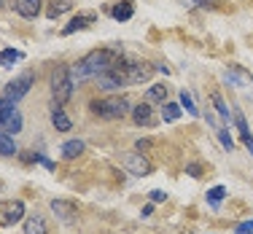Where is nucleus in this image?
I'll return each instance as SVG.
<instances>
[{
	"mask_svg": "<svg viewBox=\"0 0 253 234\" xmlns=\"http://www.w3.org/2000/svg\"><path fill=\"white\" fill-rule=\"evenodd\" d=\"M116 62H119V51L116 49H94L70 68V76H73V81L97 78V76L105 73V70H111Z\"/></svg>",
	"mask_w": 253,
	"mask_h": 234,
	"instance_id": "obj_1",
	"label": "nucleus"
},
{
	"mask_svg": "<svg viewBox=\"0 0 253 234\" xmlns=\"http://www.w3.org/2000/svg\"><path fill=\"white\" fill-rule=\"evenodd\" d=\"M129 100L124 94H113V97H105V100H94L92 103V113L100 116L102 121H119L129 113Z\"/></svg>",
	"mask_w": 253,
	"mask_h": 234,
	"instance_id": "obj_2",
	"label": "nucleus"
},
{
	"mask_svg": "<svg viewBox=\"0 0 253 234\" xmlns=\"http://www.w3.org/2000/svg\"><path fill=\"white\" fill-rule=\"evenodd\" d=\"M73 86H76V81H73V76H70V68H57L51 73V94H54V103L57 105H65L70 97H73Z\"/></svg>",
	"mask_w": 253,
	"mask_h": 234,
	"instance_id": "obj_3",
	"label": "nucleus"
},
{
	"mask_svg": "<svg viewBox=\"0 0 253 234\" xmlns=\"http://www.w3.org/2000/svg\"><path fill=\"white\" fill-rule=\"evenodd\" d=\"M97 83L100 89H105V92H116V89H122L126 81V62H122V57H119V62L113 65L111 70H105L102 76H97Z\"/></svg>",
	"mask_w": 253,
	"mask_h": 234,
	"instance_id": "obj_4",
	"label": "nucleus"
},
{
	"mask_svg": "<svg viewBox=\"0 0 253 234\" xmlns=\"http://www.w3.org/2000/svg\"><path fill=\"white\" fill-rule=\"evenodd\" d=\"M33 86H35V73H30V70H27V73L16 76L14 81L5 83L3 97H8V100H14V103H16V100H22V97H25V94L30 92V89H33Z\"/></svg>",
	"mask_w": 253,
	"mask_h": 234,
	"instance_id": "obj_5",
	"label": "nucleus"
},
{
	"mask_svg": "<svg viewBox=\"0 0 253 234\" xmlns=\"http://www.w3.org/2000/svg\"><path fill=\"white\" fill-rule=\"evenodd\" d=\"M25 221V202L22 199H5L0 202V224L3 226H14Z\"/></svg>",
	"mask_w": 253,
	"mask_h": 234,
	"instance_id": "obj_6",
	"label": "nucleus"
},
{
	"mask_svg": "<svg viewBox=\"0 0 253 234\" xmlns=\"http://www.w3.org/2000/svg\"><path fill=\"white\" fill-rule=\"evenodd\" d=\"M154 65L151 62H126V81L129 83H146V81H151V76H154Z\"/></svg>",
	"mask_w": 253,
	"mask_h": 234,
	"instance_id": "obj_7",
	"label": "nucleus"
},
{
	"mask_svg": "<svg viewBox=\"0 0 253 234\" xmlns=\"http://www.w3.org/2000/svg\"><path fill=\"white\" fill-rule=\"evenodd\" d=\"M124 167H126V172H132V175H137V178H146V175H151V161L143 156V151H135V154H129L124 159Z\"/></svg>",
	"mask_w": 253,
	"mask_h": 234,
	"instance_id": "obj_8",
	"label": "nucleus"
},
{
	"mask_svg": "<svg viewBox=\"0 0 253 234\" xmlns=\"http://www.w3.org/2000/svg\"><path fill=\"white\" fill-rule=\"evenodd\" d=\"M92 22H97V14H94V11H81V14H76L73 19L62 27V35H73L78 30H86V27H92Z\"/></svg>",
	"mask_w": 253,
	"mask_h": 234,
	"instance_id": "obj_9",
	"label": "nucleus"
},
{
	"mask_svg": "<svg viewBox=\"0 0 253 234\" xmlns=\"http://www.w3.org/2000/svg\"><path fill=\"white\" fill-rule=\"evenodd\" d=\"M51 210H54V215H59V221H65V224H70V221L78 215V205L70 202V199H54Z\"/></svg>",
	"mask_w": 253,
	"mask_h": 234,
	"instance_id": "obj_10",
	"label": "nucleus"
},
{
	"mask_svg": "<svg viewBox=\"0 0 253 234\" xmlns=\"http://www.w3.org/2000/svg\"><path fill=\"white\" fill-rule=\"evenodd\" d=\"M132 118H135L137 127H154L156 118H154V108H151V103L135 105V108H132Z\"/></svg>",
	"mask_w": 253,
	"mask_h": 234,
	"instance_id": "obj_11",
	"label": "nucleus"
},
{
	"mask_svg": "<svg viewBox=\"0 0 253 234\" xmlns=\"http://www.w3.org/2000/svg\"><path fill=\"white\" fill-rule=\"evenodd\" d=\"M14 11L25 19H35L41 14V0H14Z\"/></svg>",
	"mask_w": 253,
	"mask_h": 234,
	"instance_id": "obj_12",
	"label": "nucleus"
},
{
	"mask_svg": "<svg viewBox=\"0 0 253 234\" xmlns=\"http://www.w3.org/2000/svg\"><path fill=\"white\" fill-rule=\"evenodd\" d=\"M208 124H210V127H213L215 137H218V140H221V146H224L226 151H232V148H234V140H232V135H229V129H226V127H224V124H221V121H215V116H213V113H208Z\"/></svg>",
	"mask_w": 253,
	"mask_h": 234,
	"instance_id": "obj_13",
	"label": "nucleus"
},
{
	"mask_svg": "<svg viewBox=\"0 0 253 234\" xmlns=\"http://www.w3.org/2000/svg\"><path fill=\"white\" fill-rule=\"evenodd\" d=\"M51 124H54V129H57V132H70V129H73V121H70L68 113L62 111V105H57V103L51 105Z\"/></svg>",
	"mask_w": 253,
	"mask_h": 234,
	"instance_id": "obj_14",
	"label": "nucleus"
},
{
	"mask_svg": "<svg viewBox=\"0 0 253 234\" xmlns=\"http://www.w3.org/2000/svg\"><path fill=\"white\" fill-rule=\"evenodd\" d=\"M25 234H49V224H46L43 215L33 213L25 218Z\"/></svg>",
	"mask_w": 253,
	"mask_h": 234,
	"instance_id": "obj_15",
	"label": "nucleus"
},
{
	"mask_svg": "<svg viewBox=\"0 0 253 234\" xmlns=\"http://www.w3.org/2000/svg\"><path fill=\"white\" fill-rule=\"evenodd\" d=\"M132 14H135V5H132V0H119V3L111 8V16H113L116 22H129Z\"/></svg>",
	"mask_w": 253,
	"mask_h": 234,
	"instance_id": "obj_16",
	"label": "nucleus"
},
{
	"mask_svg": "<svg viewBox=\"0 0 253 234\" xmlns=\"http://www.w3.org/2000/svg\"><path fill=\"white\" fill-rule=\"evenodd\" d=\"M234 124H237V129H240V137H243V143H245V148L253 154V135H251V129H248V121H245V116L240 111H234Z\"/></svg>",
	"mask_w": 253,
	"mask_h": 234,
	"instance_id": "obj_17",
	"label": "nucleus"
},
{
	"mask_svg": "<svg viewBox=\"0 0 253 234\" xmlns=\"http://www.w3.org/2000/svg\"><path fill=\"white\" fill-rule=\"evenodd\" d=\"M224 81L226 83H232V86H248V83L253 81V78L245 73V70H240V68H232L229 73H224Z\"/></svg>",
	"mask_w": 253,
	"mask_h": 234,
	"instance_id": "obj_18",
	"label": "nucleus"
},
{
	"mask_svg": "<svg viewBox=\"0 0 253 234\" xmlns=\"http://www.w3.org/2000/svg\"><path fill=\"white\" fill-rule=\"evenodd\" d=\"M146 103H167V86L165 83H154V86H148L146 92Z\"/></svg>",
	"mask_w": 253,
	"mask_h": 234,
	"instance_id": "obj_19",
	"label": "nucleus"
},
{
	"mask_svg": "<svg viewBox=\"0 0 253 234\" xmlns=\"http://www.w3.org/2000/svg\"><path fill=\"white\" fill-rule=\"evenodd\" d=\"M73 8V0H54V3L49 5V11H46V16L49 19H57V16H62L65 11Z\"/></svg>",
	"mask_w": 253,
	"mask_h": 234,
	"instance_id": "obj_20",
	"label": "nucleus"
},
{
	"mask_svg": "<svg viewBox=\"0 0 253 234\" xmlns=\"http://www.w3.org/2000/svg\"><path fill=\"white\" fill-rule=\"evenodd\" d=\"M19 148H16L14 143V135H8V132H0V156H14Z\"/></svg>",
	"mask_w": 253,
	"mask_h": 234,
	"instance_id": "obj_21",
	"label": "nucleus"
},
{
	"mask_svg": "<svg viewBox=\"0 0 253 234\" xmlns=\"http://www.w3.org/2000/svg\"><path fill=\"white\" fill-rule=\"evenodd\" d=\"M14 113H16V103H14V100L0 97V127H5V121H8Z\"/></svg>",
	"mask_w": 253,
	"mask_h": 234,
	"instance_id": "obj_22",
	"label": "nucleus"
},
{
	"mask_svg": "<svg viewBox=\"0 0 253 234\" xmlns=\"http://www.w3.org/2000/svg\"><path fill=\"white\" fill-rule=\"evenodd\" d=\"M81 151H84V140H68L62 146V156L65 159H78V156H81Z\"/></svg>",
	"mask_w": 253,
	"mask_h": 234,
	"instance_id": "obj_23",
	"label": "nucleus"
},
{
	"mask_svg": "<svg viewBox=\"0 0 253 234\" xmlns=\"http://www.w3.org/2000/svg\"><path fill=\"white\" fill-rule=\"evenodd\" d=\"M180 113H183L180 103H165V108H162V118H165V121H178Z\"/></svg>",
	"mask_w": 253,
	"mask_h": 234,
	"instance_id": "obj_24",
	"label": "nucleus"
},
{
	"mask_svg": "<svg viewBox=\"0 0 253 234\" xmlns=\"http://www.w3.org/2000/svg\"><path fill=\"white\" fill-rule=\"evenodd\" d=\"M22 57H25V54H22L19 49H3L0 51V65H3V68H11V65L19 62Z\"/></svg>",
	"mask_w": 253,
	"mask_h": 234,
	"instance_id": "obj_25",
	"label": "nucleus"
},
{
	"mask_svg": "<svg viewBox=\"0 0 253 234\" xmlns=\"http://www.w3.org/2000/svg\"><path fill=\"white\" fill-rule=\"evenodd\" d=\"M180 108H186V113H189V116H200V108L194 105V100H191V94L186 92H180Z\"/></svg>",
	"mask_w": 253,
	"mask_h": 234,
	"instance_id": "obj_26",
	"label": "nucleus"
},
{
	"mask_svg": "<svg viewBox=\"0 0 253 234\" xmlns=\"http://www.w3.org/2000/svg\"><path fill=\"white\" fill-rule=\"evenodd\" d=\"M224 196H226V189H224V186H213V189L208 191V202H210L213 207H218L221 202H224Z\"/></svg>",
	"mask_w": 253,
	"mask_h": 234,
	"instance_id": "obj_27",
	"label": "nucleus"
},
{
	"mask_svg": "<svg viewBox=\"0 0 253 234\" xmlns=\"http://www.w3.org/2000/svg\"><path fill=\"white\" fill-rule=\"evenodd\" d=\"M22 124H25V118H22V113L16 111L14 116L5 121V132H8V135H16V132H22Z\"/></svg>",
	"mask_w": 253,
	"mask_h": 234,
	"instance_id": "obj_28",
	"label": "nucleus"
},
{
	"mask_svg": "<svg viewBox=\"0 0 253 234\" xmlns=\"http://www.w3.org/2000/svg\"><path fill=\"white\" fill-rule=\"evenodd\" d=\"M213 105H215V111H218V116L224 118V121H229V108H226V103H224V97H221L218 92H213Z\"/></svg>",
	"mask_w": 253,
	"mask_h": 234,
	"instance_id": "obj_29",
	"label": "nucleus"
},
{
	"mask_svg": "<svg viewBox=\"0 0 253 234\" xmlns=\"http://www.w3.org/2000/svg\"><path fill=\"white\" fill-rule=\"evenodd\" d=\"M234 234H253V221H243V224L237 226V232Z\"/></svg>",
	"mask_w": 253,
	"mask_h": 234,
	"instance_id": "obj_30",
	"label": "nucleus"
},
{
	"mask_svg": "<svg viewBox=\"0 0 253 234\" xmlns=\"http://www.w3.org/2000/svg\"><path fill=\"white\" fill-rule=\"evenodd\" d=\"M148 196H151V202H165V199H167V194H165L162 189H154Z\"/></svg>",
	"mask_w": 253,
	"mask_h": 234,
	"instance_id": "obj_31",
	"label": "nucleus"
},
{
	"mask_svg": "<svg viewBox=\"0 0 253 234\" xmlns=\"http://www.w3.org/2000/svg\"><path fill=\"white\" fill-rule=\"evenodd\" d=\"M186 172H189L191 178H200L202 175V167L200 164H189V167H186Z\"/></svg>",
	"mask_w": 253,
	"mask_h": 234,
	"instance_id": "obj_32",
	"label": "nucleus"
},
{
	"mask_svg": "<svg viewBox=\"0 0 253 234\" xmlns=\"http://www.w3.org/2000/svg\"><path fill=\"white\" fill-rule=\"evenodd\" d=\"M148 146H151V140H137V151H143V148H148Z\"/></svg>",
	"mask_w": 253,
	"mask_h": 234,
	"instance_id": "obj_33",
	"label": "nucleus"
},
{
	"mask_svg": "<svg viewBox=\"0 0 253 234\" xmlns=\"http://www.w3.org/2000/svg\"><path fill=\"white\" fill-rule=\"evenodd\" d=\"M0 5H3V3H0Z\"/></svg>",
	"mask_w": 253,
	"mask_h": 234,
	"instance_id": "obj_34",
	"label": "nucleus"
}]
</instances>
